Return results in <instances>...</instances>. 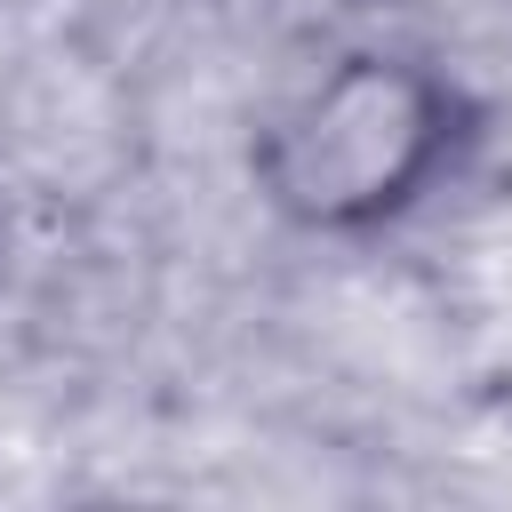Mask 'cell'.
Masks as SVG:
<instances>
[{
  "instance_id": "cell-1",
  "label": "cell",
  "mask_w": 512,
  "mask_h": 512,
  "mask_svg": "<svg viewBox=\"0 0 512 512\" xmlns=\"http://www.w3.org/2000/svg\"><path fill=\"white\" fill-rule=\"evenodd\" d=\"M488 104L416 48H344L248 136V184L304 240H384L416 224L480 152Z\"/></svg>"
},
{
  "instance_id": "cell-2",
  "label": "cell",
  "mask_w": 512,
  "mask_h": 512,
  "mask_svg": "<svg viewBox=\"0 0 512 512\" xmlns=\"http://www.w3.org/2000/svg\"><path fill=\"white\" fill-rule=\"evenodd\" d=\"M0 8H16V0H0Z\"/></svg>"
}]
</instances>
